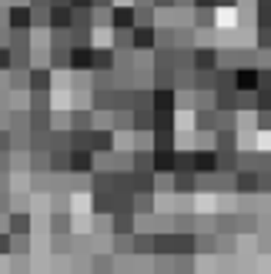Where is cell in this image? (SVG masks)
I'll return each instance as SVG.
<instances>
[{"label": "cell", "mask_w": 271, "mask_h": 274, "mask_svg": "<svg viewBox=\"0 0 271 274\" xmlns=\"http://www.w3.org/2000/svg\"><path fill=\"white\" fill-rule=\"evenodd\" d=\"M10 17H13V23H20V27H23L27 20H30V13H27V10H13Z\"/></svg>", "instance_id": "cell-2"}, {"label": "cell", "mask_w": 271, "mask_h": 274, "mask_svg": "<svg viewBox=\"0 0 271 274\" xmlns=\"http://www.w3.org/2000/svg\"><path fill=\"white\" fill-rule=\"evenodd\" d=\"M114 17H117V23H121V27H131V20H134V13H131V10H117Z\"/></svg>", "instance_id": "cell-1"}]
</instances>
